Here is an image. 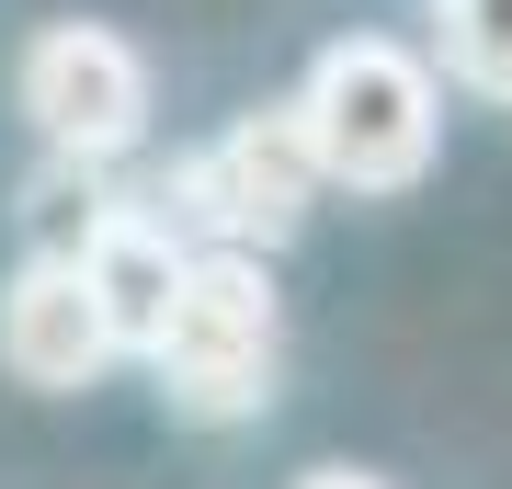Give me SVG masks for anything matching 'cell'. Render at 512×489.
<instances>
[{
	"mask_svg": "<svg viewBox=\"0 0 512 489\" xmlns=\"http://www.w3.org/2000/svg\"><path fill=\"white\" fill-rule=\"evenodd\" d=\"M296 114H308L319 171L353 182V194H410V182L433 171V148H444V80H433V57L399 46V35L319 46Z\"/></svg>",
	"mask_w": 512,
	"mask_h": 489,
	"instance_id": "cell-1",
	"label": "cell"
},
{
	"mask_svg": "<svg viewBox=\"0 0 512 489\" xmlns=\"http://www.w3.org/2000/svg\"><path fill=\"white\" fill-rule=\"evenodd\" d=\"M160 399L183 421H262L285 376V308H274V273L262 251H194L183 296H171L160 330Z\"/></svg>",
	"mask_w": 512,
	"mask_h": 489,
	"instance_id": "cell-2",
	"label": "cell"
},
{
	"mask_svg": "<svg viewBox=\"0 0 512 489\" xmlns=\"http://www.w3.org/2000/svg\"><path fill=\"white\" fill-rule=\"evenodd\" d=\"M319 148H308V114L296 103H262L239 114L228 137H205L194 160H171L160 182V228L183 239V251H274V239L308 228L319 205Z\"/></svg>",
	"mask_w": 512,
	"mask_h": 489,
	"instance_id": "cell-3",
	"label": "cell"
},
{
	"mask_svg": "<svg viewBox=\"0 0 512 489\" xmlns=\"http://www.w3.org/2000/svg\"><path fill=\"white\" fill-rule=\"evenodd\" d=\"M23 114H35V137L57 148V160H126V148L148 137V57L114 35V23H46L35 46H23Z\"/></svg>",
	"mask_w": 512,
	"mask_h": 489,
	"instance_id": "cell-4",
	"label": "cell"
},
{
	"mask_svg": "<svg viewBox=\"0 0 512 489\" xmlns=\"http://www.w3.org/2000/svg\"><path fill=\"white\" fill-rule=\"evenodd\" d=\"M0 364L23 387H46V399H69V387H92L114 364V330H103V308H92L69 251H35L12 273V296H0Z\"/></svg>",
	"mask_w": 512,
	"mask_h": 489,
	"instance_id": "cell-5",
	"label": "cell"
},
{
	"mask_svg": "<svg viewBox=\"0 0 512 489\" xmlns=\"http://www.w3.org/2000/svg\"><path fill=\"white\" fill-rule=\"evenodd\" d=\"M80 285H92V308H103V330H114V353H160V330H171V296H183V239H171L148 205H114V217L80 239Z\"/></svg>",
	"mask_w": 512,
	"mask_h": 489,
	"instance_id": "cell-6",
	"label": "cell"
},
{
	"mask_svg": "<svg viewBox=\"0 0 512 489\" xmlns=\"http://www.w3.org/2000/svg\"><path fill=\"white\" fill-rule=\"evenodd\" d=\"M433 69L478 103H512V0H433Z\"/></svg>",
	"mask_w": 512,
	"mask_h": 489,
	"instance_id": "cell-7",
	"label": "cell"
},
{
	"mask_svg": "<svg viewBox=\"0 0 512 489\" xmlns=\"http://www.w3.org/2000/svg\"><path fill=\"white\" fill-rule=\"evenodd\" d=\"M296 489H387V478H365V467H308Z\"/></svg>",
	"mask_w": 512,
	"mask_h": 489,
	"instance_id": "cell-8",
	"label": "cell"
}]
</instances>
